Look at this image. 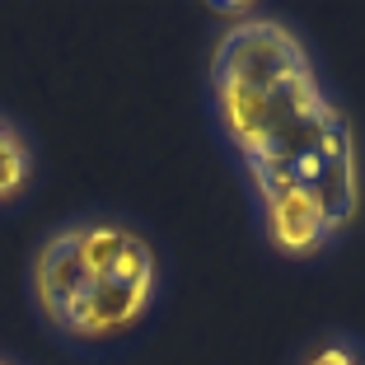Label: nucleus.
Returning a JSON list of instances; mask_svg holds the SVG:
<instances>
[{"label": "nucleus", "instance_id": "obj_1", "mask_svg": "<svg viewBox=\"0 0 365 365\" xmlns=\"http://www.w3.org/2000/svg\"><path fill=\"white\" fill-rule=\"evenodd\" d=\"M215 127L248 178L262 239L281 258H319L361 220L356 122L323 80L304 33L258 5L230 10L206 66Z\"/></svg>", "mask_w": 365, "mask_h": 365}, {"label": "nucleus", "instance_id": "obj_2", "mask_svg": "<svg viewBox=\"0 0 365 365\" xmlns=\"http://www.w3.org/2000/svg\"><path fill=\"white\" fill-rule=\"evenodd\" d=\"M29 295L52 333L89 346L118 342L160 300V253L118 215H76L33 248Z\"/></svg>", "mask_w": 365, "mask_h": 365}, {"label": "nucleus", "instance_id": "obj_3", "mask_svg": "<svg viewBox=\"0 0 365 365\" xmlns=\"http://www.w3.org/2000/svg\"><path fill=\"white\" fill-rule=\"evenodd\" d=\"M33 173H38V150H33V140L24 136L19 122H10L0 113V206L19 202L29 192Z\"/></svg>", "mask_w": 365, "mask_h": 365}, {"label": "nucleus", "instance_id": "obj_4", "mask_svg": "<svg viewBox=\"0 0 365 365\" xmlns=\"http://www.w3.org/2000/svg\"><path fill=\"white\" fill-rule=\"evenodd\" d=\"M300 365H365V346L346 333H328L304 351Z\"/></svg>", "mask_w": 365, "mask_h": 365}, {"label": "nucleus", "instance_id": "obj_5", "mask_svg": "<svg viewBox=\"0 0 365 365\" xmlns=\"http://www.w3.org/2000/svg\"><path fill=\"white\" fill-rule=\"evenodd\" d=\"M0 365H14V361H5V356H0Z\"/></svg>", "mask_w": 365, "mask_h": 365}]
</instances>
